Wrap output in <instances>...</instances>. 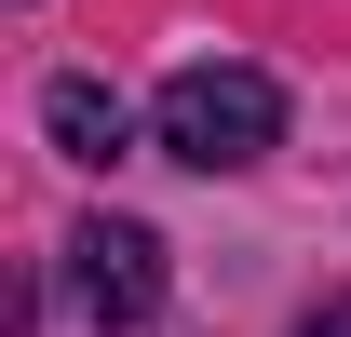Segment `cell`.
Listing matches in <instances>:
<instances>
[{"mask_svg": "<svg viewBox=\"0 0 351 337\" xmlns=\"http://www.w3.org/2000/svg\"><path fill=\"white\" fill-rule=\"evenodd\" d=\"M149 135H162V162H189V175H243V162L284 149V82L243 68V54H189V68L149 95Z\"/></svg>", "mask_w": 351, "mask_h": 337, "instance_id": "6da1fadb", "label": "cell"}, {"mask_svg": "<svg viewBox=\"0 0 351 337\" xmlns=\"http://www.w3.org/2000/svg\"><path fill=\"white\" fill-rule=\"evenodd\" d=\"M68 310L95 337H135L162 310V229H135V216H82L68 229Z\"/></svg>", "mask_w": 351, "mask_h": 337, "instance_id": "7a4b0ae2", "label": "cell"}, {"mask_svg": "<svg viewBox=\"0 0 351 337\" xmlns=\"http://www.w3.org/2000/svg\"><path fill=\"white\" fill-rule=\"evenodd\" d=\"M41 135L68 149V162H95V175H108V162L135 149V108L95 82V68H68V82H41Z\"/></svg>", "mask_w": 351, "mask_h": 337, "instance_id": "3957f363", "label": "cell"}, {"mask_svg": "<svg viewBox=\"0 0 351 337\" xmlns=\"http://www.w3.org/2000/svg\"><path fill=\"white\" fill-rule=\"evenodd\" d=\"M298 337H351V284H338V297H324V310H311V324H298Z\"/></svg>", "mask_w": 351, "mask_h": 337, "instance_id": "277c9868", "label": "cell"}]
</instances>
